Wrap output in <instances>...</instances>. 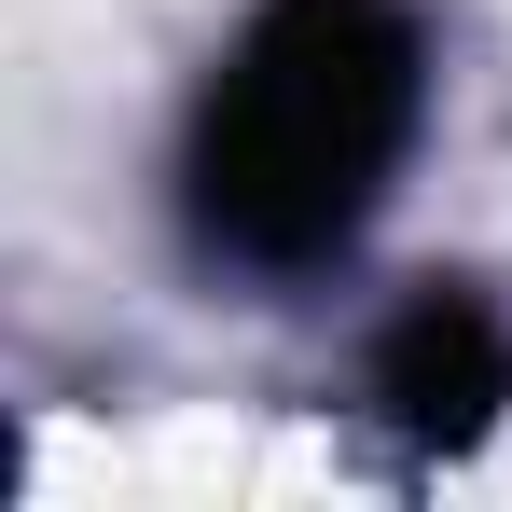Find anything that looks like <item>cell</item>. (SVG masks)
<instances>
[{"instance_id":"1","label":"cell","mask_w":512,"mask_h":512,"mask_svg":"<svg viewBox=\"0 0 512 512\" xmlns=\"http://www.w3.org/2000/svg\"><path fill=\"white\" fill-rule=\"evenodd\" d=\"M416 139H429L416 0H263L180 111L167 153L180 236L208 277L305 291L388 222Z\"/></svg>"},{"instance_id":"2","label":"cell","mask_w":512,"mask_h":512,"mask_svg":"<svg viewBox=\"0 0 512 512\" xmlns=\"http://www.w3.org/2000/svg\"><path fill=\"white\" fill-rule=\"evenodd\" d=\"M360 402L402 429L416 457H471L499 429V402H512V319L471 277H416L374 319V346H360Z\"/></svg>"}]
</instances>
